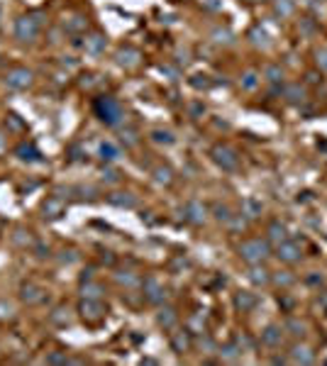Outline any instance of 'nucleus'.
I'll use <instances>...</instances> for the list:
<instances>
[{"label":"nucleus","instance_id":"1","mask_svg":"<svg viewBox=\"0 0 327 366\" xmlns=\"http://www.w3.org/2000/svg\"><path fill=\"white\" fill-rule=\"evenodd\" d=\"M95 113H98V117H100L105 125H110V127L120 125L122 117H125L122 108H120V103L115 100V98H110V95H103V98L95 100Z\"/></svg>","mask_w":327,"mask_h":366},{"label":"nucleus","instance_id":"2","mask_svg":"<svg viewBox=\"0 0 327 366\" xmlns=\"http://www.w3.org/2000/svg\"><path fill=\"white\" fill-rule=\"evenodd\" d=\"M239 254H242V259L249 261V264H262L268 256V244L262 242V239H249V242H244V244L239 247Z\"/></svg>","mask_w":327,"mask_h":366},{"label":"nucleus","instance_id":"3","mask_svg":"<svg viewBox=\"0 0 327 366\" xmlns=\"http://www.w3.org/2000/svg\"><path fill=\"white\" fill-rule=\"evenodd\" d=\"M37 34H39V22L32 15H25V17H20L15 22V37L20 42H34Z\"/></svg>","mask_w":327,"mask_h":366},{"label":"nucleus","instance_id":"4","mask_svg":"<svg viewBox=\"0 0 327 366\" xmlns=\"http://www.w3.org/2000/svg\"><path fill=\"white\" fill-rule=\"evenodd\" d=\"M212 159H215L217 166H222L225 171H235L239 166V159H237V154H235V149H230L225 144H217L212 149Z\"/></svg>","mask_w":327,"mask_h":366},{"label":"nucleus","instance_id":"5","mask_svg":"<svg viewBox=\"0 0 327 366\" xmlns=\"http://www.w3.org/2000/svg\"><path fill=\"white\" fill-rule=\"evenodd\" d=\"M32 78H34V76H32L30 69H10L5 83L10 85V88H15V90H25V88L32 85Z\"/></svg>","mask_w":327,"mask_h":366},{"label":"nucleus","instance_id":"6","mask_svg":"<svg viewBox=\"0 0 327 366\" xmlns=\"http://www.w3.org/2000/svg\"><path fill=\"white\" fill-rule=\"evenodd\" d=\"M81 315H83V320H88V322H98V320H103L105 308H103V303H100V300L86 298V300L81 303Z\"/></svg>","mask_w":327,"mask_h":366},{"label":"nucleus","instance_id":"7","mask_svg":"<svg viewBox=\"0 0 327 366\" xmlns=\"http://www.w3.org/2000/svg\"><path fill=\"white\" fill-rule=\"evenodd\" d=\"M142 288H144V293H147V300H151V303H161V300H166V288L159 283V279L149 276Z\"/></svg>","mask_w":327,"mask_h":366},{"label":"nucleus","instance_id":"8","mask_svg":"<svg viewBox=\"0 0 327 366\" xmlns=\"http://www.w3.org/2000/svg\"><path fill=\"white\" fill-rule=\"evenodd\" d=\"M42 213H44L47 220H59L61 215H64V203H61V198H47L44 205H42Z\"/></svg>","mask_w":327,"mask_h":366},{"label":"nucleus","instance_id":"9","mask_svg":"<svg viewBox=\"0 0 327 366\" xmlns=\"http://www.w3.org/2000/svg\"><path fill=\"white\" fill-rule=\"evenodd\" d=\"M276 256H278L281 261H286V264H296V261H300V249H298L293 242H281Z\"/></svg>","mask_w":327,"mask_h":366},{"label":"nucleus","instance_id":"10","mask_svg":"<svg viewBox=\"0 0 327 366\" xmlns=\"http://www.w3.org/2000/svg\"><path fill=\"white\" fill-rule=\"evenodd\" d=\"M139 59H142V54L137 49H132V47H125V49L118 52V64L125 66V69H134L139 64Z\"/></svg>","mask_w":327,"mask_h":366},{"label":"nucleus","instance_id":"11","mask_svg":"<svg viewBox=\"0 0 327 366\" xmlns=\"http://www.w3.org/2000/svg\"><path fill=\"white\" fill-rule=\"evenodd\" d=\"M186 218H188L193 225H203V220H205V208H203L200 203L191 200V203L186 205Z\"/></svg>","mask_w":327,"mask_h":366},{"label":"nucleus","instance_id":"12","mask_svg":"<svg viewBox=\"0 0 327 366\" xmlns=\"http://www.w3.org/2000/svg\"><path fill=\"white\" fill-rule=\"evenodd\" d=\"M22 300H27V303H32V305H34V303H42V300H44V291H42V288H39V286H25V288H22Z\"/></svg>","mask_w":327,"mask_h":366},{"label":"nucleus","instance_id":"13","mask_svg":"<svg viewBox=\"0 0 327 366\" xmlns=\"http://www.w3.org/2000/svg\"><path fill=\"white\" fill-rule=\"evenodd\" d=\"M262 342H264L266 347H276V344H281V327L268 325L266 330L262 332Z\"/></svg>","mask_w":327,"mask_h":366},{"label":"nucleus","instance_id":"14","mask_svg":"<svg viewBox=\"0 0 327 366\" xmlns=\"http://www.w3.org/2000/svg\"><path fill=\"white\" fill-rule=\"evenodd\" d=\"M291 359L293 362H303V364H310L315 357H313V352L308 349V347H303V344H296L293 349H291Z\"/></svg>","mask_w":327,"mask_h":366},{"label":"nucleus","instance_id":"15","mask_svg":"<svg viewBox=\"0 0 327 366\" xmlns=\"http://www.w3.org/2000/svg\"><path fill=\"white\" fill-rule=\"evenodd\" d=\"M17 156L22 161H39V151H37L34 144H20L17 146Z\"/></svg>","mask_w":327,"mask_h":366},{"label":"nucleus","instance_id":"16","mask_svg":"<svg viewBox=\"0 0 327 366\" xmlns=\"http://www.w3.org/2000/svg\"><path fill=\"white\" fill-rule=\"evenodd\" d=\"M108 200H110L113 205H120V208H122V205H125V208H134V205H137V198L132 196V193H113Z\"/></svg>","mask_w":327,"mask_h":366},{"label":"nucleus","instance_id":"17","mask_svg":"<svg viewBox=\"0 0 327 366\" xmlns=\"http://www.w3.org/2000/svg\"><path fill=\"white\" fill-rule=\"evenodd\" d=\"M103 49H105V37H103V34H93L90 39H86V52L100 54Z\"/></svg>","mask_w":327,"mask_h":366},{"label":"nucleus","instance_id":"18","mask_svg":"<svg viewBox=\"0 0 327 366\" xmlns=\"http://www.w3.org/2000/svg\"><path fill=\"white\" fill-rule=\"evenodd\" d=\"M249 279L254 283H262V286H266L271 281V276H268V271L264 266H259V264H252V274H249Z\"/></svg>","mask_w":327,"mask_h":366},{"label":"nucleus","instance_id":"19","mask_svg":"<svg viewBox=\"0 0 327 366\" xmlns=\"http://www.w3.org/2000/svg\"><path fill=\"white\" fill-rule=\"evenodd\" d=\"M268 239H271V242H276V244L286 242V227L281 225V222H273V225L268 227Z\"/></svg>","mask_w":327,"mask_h":366},{"label":"nucleus","instance_id":"20","mask_svg":"<svg viewBox=\"0 0 327 366\" xmlns=\"http://www.w3.org/2000/svg\"><path fill=\"white\" fill-rule=\"evenodd\" d=\"M156 322H159L161 327H174V322H176V312H174L171 308H164L161 312H159Z\"/></svg>","mask_w":327,"mask_h":366},{"label":"nucleus","instance_id":"21","mask_svg":"<svg viewBox=\"0 0 327 366\" xmlns=\"http://www.w3.org/2000/svg\"><path fill=\"white\" fill-rule=\"evenodd\" d=\"M171 344H174V349H176L179 354H183V352L191 347V339H188V335H186V332H176V335H174V339H171Z\"/></svg>","mask_w":327,"mask_h":366},{"label":"nucleus","instance_id":"22","mask_svg":"<svg viewBox=\"0 0 327 366\" xmlns=\"http://www.w3.org/2000/svg\"><path fill=\"white\" fill-rule=\"evenodd\" d=\"M118 154H120L118 146H113L110 142L100 146V159H105V161H115V159H118Z\"/></svg>","mask_w":327,"mask_h":366},{"label":"nucleus","instance_id":"23","mask_svg":"<svg viewBox=\"0 0 327 366\" xmlns=\"http://www.w3.org/2000/svg\"><path fill=\"white\" fill-rule=\"evenodd\" d=\"M64 27L68 29V32H78V29H86V27H88V22H86V17L76 15V17H71V22H66Z\"/></svg>","mask_w":327,"mask_h":366},{"label":"nucleus","instance_id":"24","mask_svg":"<svg viewBox=\"0 0 327 366\" xmlns=\"http://www.w3.org/2000/svg\"><path fill=\"white\" fill-rule=\"evenodd\" d=\"M52 320L57 322V325H68L71 322V317H68V308H57L52 312Z\"/></svg>","mask_w":327,"mask_h":366},{"label":"nucleus","instance_id":"25","mask_svg":"<svg viewBox=\"0 0 327 366\" xmlns=\"http://www.w3.org/2000/svg\"><path fill=\"white\" fill-rule=\"evenodd\" d=\"M151 140L159 142V144H174V135L171 132H164V130H154L151 132Z\"/></svg>","mask_w":327,"mask_h":366},{"label":"nucleus","instance_id":"26","mask_svg":"<svg viewBox=\"0 0 327 366\" xmlns=\"http://www.w3.org/2000/svg\"><path fill=\"white\" fill-rule=\"evenodd\" d=\"M303 95H305V93H303V88H300V85H288V88H286V98H288L291 103L303 100Z\"/></svg>","mask_w":327,"mask_h":366},{"label":"nucleus","instance_id":"27","mask_svg":"<svg viewBox=\"0 0 327 366\" xmlns=\"http://www.w3.org/2000/svg\"><path fill=\"white\" fill-rule=\"evenodd\" d=\"M212 39L217 42V44H232V32H227V29H215L212 32Z\"/></svg>","mask_w":327,"mask_h":366},{"label":"nucleus","instance_id":"28","mask_svg":"<svg viewBox=\"0 0 327 366\" xmlns=\"http://www.w3.org/2000/svg\"><path fill=\"white\" fill-rule=\"evenodd\" d=\"M83 298L100 300V286H98V283H88V286H83Z\"/></svg>","mask_w":327,"mask_h":366},{"label":"nucleus","instance_id":"29","mask_svg":"<svg viewBox=\"0 0 327 366\" xmlns=\"http://www.w3.org/2000/svg\"><path fill=\"white\" fill-rule=\"evenodd\" d=\"M220 354H222V359H227V362H237V359H239V349L235 347V344L225 347V349H222Z\"/></svg>","mask_w":327,"mask_h":366},{"label":"nucleus","instance_id":"30","mask_svg":"<svg viewBox=\"0 0 327 366\" xmlns=\"http://www.w3.org/2000/svg\"><path fill=\"white\" fill-rule=\"evenodd\" d=\"M154 176H156V181H159V183H171V169L159 166V169L154 171Z\"/></svg>","mask_w":327,"mask_h":366},{"label":"nucleus","instance_id":"31","mask_svg":"<svg viewBox=\"0 0 327 366\" xmlns=\"http://www.w3.org/2000/svg\"><path fill=\"white\" fill-rule=\"evenodd\" d=\"M266 78H268V81H273V83H276V81H281V78H283L281 66H268V69H266Z\"/></svg>","mask_w":327,"mask_h":366},{"label":"nucleus","instance_id":"32","mask_svg":"<svg viewBox=\"0 0 327 366\" xmlns=\"http://www.w3.org/2000/svg\"><path fill=\"white\" fill-rule=\"evenodd\" d=\"M257 83H259V81H257V73H254V71H249V73H244V78H242V85H244L247 90H252V88H257Z\"/></svg>","mask_w":327,"mask_h":366},{"label":"nucleus","instance_id":"33","mask_svg":"<svg viewBox=\"0 0 327 366\" xmlns=\"http://www.w3.org/2000/svg\"><path fill=\"white\" fill-rule=\"evenodd\" d=\"M257 303V298L254 295H249V293H242V295H237V305H242V308H252Z\"/></svg>","mask_w":327,"mask_h":366},{"label":"nucleus","instance_id":"34","mask_svg":"<svg viewBox=\"0 0 327 366\" xmlns=\"http://www.w3.org/2000/svg\"><path fill=\"white\" fill-rule=\"evenodd\" d=\"M7 125H10V130H15V132L25 130V122H22L17 115H7Z\"/></svg>","mask_w":327,"mask_h":366},{"label":"nucleus","instance_id":"35","mask_svg":"<svg viewBox=\"0 0 327 366\" xmlns=\"http://www.w3.org/2000/svg\"><path fill=\"white\" fill-rule=\"evenodd\" d=\"M286 327H288V330H293L291 335H296V337H300V335L305 332V325H303V322H298V320H288V325H286Z\"/></svg>","mask_w":327,"mask_h":366},{"label":"nucleus","instance_id":"36","mask_svg":"<svg viewBox=\"0 0 327 366\" xmlns=\"http://www.w3.org/2000/svg\"><path fill=\"white\" fill-rule=\"evenodd\" d=\"M12 305L7 303V300H0V320H7V317H12Z\"/></svg>","mask_w":327,"mask_h":366},{"label":"nucleus","instance_id":"37","mask_svg":"<svg viewBox=\"0 0 327 366\" xmlns=\"http://www.w3.org/2000/svg\"><path fill=\"white\" fill-rule=\"evenodd\" d=\"M122 142H125L127 146H132V144H137V132H134V130H127V132L122 130Z\"/></svg>","mask_w":327,"mask_h":366},{"label":"nucleus","instance_id":"38","mask_svg":"<svg viewBox=\"0 0 327 366\" xmlns=\"http://www.w3.org/2000/svg\"><path fill=\"white\" fill-rule=\"evenodd\" d=\"M15 242H17V244H30V242H32L30 232H25V229H17V232H15Z\"/></svg>","mask_w":327,"mask_h":366},{"label":"nucleus","instance_id":"39","mask_svg":"<svg viewBox=\"0 0 327 366\" xmlns=\"http://www.w3.org/2000/svg\"><path fill=\"white\" fill-rule=\"evenodd\" d=\"M118 281L125 283V286H137V276H132V274H118Z\"/></svg>","mask_w":327,"mask_h":366},{"label":"nucleus","instance_id":"40","mask_svg":"<svg viewBox=\"0 0 327 366\" xmlns=\"http://www.w3.org/2000/svg\"><path fill=\"white\" fill-rule=\"evenodd\" d=\"M103 178H105V181H110V183H115L120 176H118V171H115V169H105V171H103Z\"/></svg>","mask_w":327,"mask_h":366},{"label":"nucleus","instance_id":"41","mask_svg":"<svg viewBox=\"0 0 327 366\" xmlns=\"http://www.w3.org/2000/svg\"><path fill=\"white\" fill-rule=\"evenodd\" d=\"M47 362H52V364H66V362H68V357H66V354H52Z\"/></svg>","mask_w":327,"mask_h":366},{"label":"nucleus","instance_id":"42","mask_svg":"<svg viewBox=\"0 0 327 366\" xmlns=\"http://www.w3.org/2000/svg\"><path fill=\"white\" fill-rule=\"evenodd\" d=\"M276 283H278V286H291V283H293V276H281V274H278V276H276Z\"/></svg>","mask_w":327,"mask_h":366},{"label":"nucleus","instance_id":"43","mask_svg":"<svg viewBox=\"0 0 327 366\" xmlns=\"http://www.w3.org/2000/svg\"><path fill=\"white\" fill-rule=\"evenodd\" d=\"M217 220H230V210L222 205V208H217Z\"/></svg>","mask_w":327,"mask_h":366},{"label":"nucleus","instance_id":"44","mask_svg":"<svg viewBox=\"0 0 327 366\" xmlns=\"http://www.w3.org/2000/svg\"><path fill=\"white\" fill-rule=\"evenodd\" d=\"M318 64H320V66L327 71V52H325V49H323V52H318Z\"/></svg>","mask_w":327,"mask_h":366},{"label":"nucleus","instance_id":"45","mask_svg":"<svg viewBox=\"0 0 327 366\" xmlns=\"http://www.w3.org/2000/svg\"><path fill=\"white\" fill-rule=\"evenodd\" d=\"M2 151H5V135L0 132V154H2Z\"/></svg>","mask_w":327,"mask_h":366},{"label":"nucleus","instance_id":"46","mask_svg":"<svg viewBox=\"0 0 327 366\" xmlns=\"http://www.w3.org/2000/svg\"><path fill=\"white\" fill-rule=\"evenodd\" d=\"M252 2H254V0H252Z\"/></svg>","mask_w":327,"mask_h":366}]
</instances>
